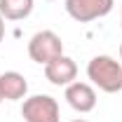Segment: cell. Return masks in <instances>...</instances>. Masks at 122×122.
Instances as JSON below:
<instances>
[{"label": "cell", "instance_id": "1", "mask_svg": "<svg viewBox=\"0 0 122 122\" xmlns=\"http://www.w3.org/2000/svg\"><path fill=\"white\" fill-rule=\"evenodd\" d=\"M87 77L106 94L122 92V63L108 54H99L87 63Z\"/></svg>", "mask_w": 122, "mask_h": 122}, {"label": "cell", "instance_id": "2", "mask_svg": "<svg viewBox=\"0 0 122 122\" xmlns=\"http://www.w3.org/2000/svg\"><path fill=\"white\" fill-rule=\"evenodd\" d=\"M61 54H63V42L54 30H38L28 40V56L40 66H47Z\"/></svg>", "mask_w": 122, "mask_h": 122}, {"label": "cell", "instance_id": "3", "mask_svg": "<svg viewBox=\"0 0 122 122\" xmlns=\"http://www.w3.org/2000/svg\"><path fill=\"white\" fill-rule=\"evenodd\" d=\"M21 117L26 122H59V103L49 94L28 96L21 106Z\"/></svg>", "mask_w": 122, "mask_h": 122}, {"label": "cell", "instance_id": "4", "mask_svg": "<svg viewBox=\"0 0 122 122\" xmlns=\"http://www.w3.org/2000/svg\"><path fill=\"white\" fill-rule=\"evenodd\" d=\"M115 0H66V12L80 24H89L94 19L110 14Z\"/></svg>", "mask_w": 122, "mask_h": 122}, {"label": "cell", "instance_id": "5", "mask_svg": "<svg viewBox=\"0 0 122 122\" xmlns=\"http://www.w3.org/2000/svg\"><path fill=\"white\" fill-rule=\"evenodd\" d=\"M45 77L52 85H56V87H68L71 82H75V77H77V63L71 56L61 54L59 59L49 61L45 66Z\"/></svg>", "mask_w": 122, "mask_h": 122}, {"label": "cell", "instance_id": "6", "mask_svg": "<svg viewBox=\"0 0 122 122\" xmlns=\"http://www.w3.org/2000/svg\"><path fill=\"white\" fill-rule=\"evenodd\" d=\"M66 101L77 113H92L96 108V92L89 82H71L66 87Z\"/></svg>", "mask_w": 122, "mask_h": 122}, {"label": "cell", "instance_id": "7", "mask_svg": "<svg viewBox=\"0 0 122 122\" xmlns=\"http://www.w3.org/2000/svg\"><path fill=\"white\" fill-rule=\"evenodd\" d=\"M26 92H28V82L26 77L16 71H5L0 75V94L5 101H19V99H26Z\"/></svg>", "mask_w": 122, "mask_h": 122}, {"label": "cell", "instance_id": "8", "mask_svg": "<svg viewBox=\"0 0 122 122\" xmlns=\"http://www.w3.org/2000/svg\"><path fill=\"white\" fill-rule=\"evenodd\" d=\"M33 0H0V14L7 21H21L30 16Z\"/></svg>", "mask_w": 122, "mask_h": 122}, {"label": "cell", "instance_id": "9", "mask_svg": "<svg viewBox=\"0 0 122 122\" xmlns=\"http://www.w3.org/2000/svg\"><path fill=\"white\" fill-rule=\"evenodd\" d=\"M2 38H5V19L0 14V42H2Z\"/></svg>", "mask_w": 122, "mask_h": 122}, {"label": "cell", "instance_id": "10", "mask_svg": "<svg viewBox=\"0 0 122 122\" xmlns=\"http://www.w3.org/2000/svg\"><path fill=\"white\" fill-rule=\"evenodd\" d=\"M73 122H87V120H73Z\"/></svg>", "mask_w": 122, "mask_h": 122}, {"label": "cell", "instance_id": "11", "mask_svg": "<svg viewBox=\"0 0 122 122\" xmlns=\"http://www.w3.org/2000/svg\"><path fill=\"white\" fill-rule=\"evenodd\" d=\"M120 21H122V7H120Z\"/></svg>", "mask_w": 122, "mask_h": 122}, {"label": "cell", "instance_id": "12", "mask_svg": "<svg viewBox=\"0 0 122 122\" xmlns=\"http://www.w3.org/2000/svg\"><path fill=\"white\" fill-rule=\"evenodd\" d=\"M120 59H122V45H120Z\"/></svg>", "mask_w": 122, "mask_h": 122}, {"label": "cell", "instance_id": "13", "mask_svg": "<svg viewBox=\"0 0 122 122\" xmlns=\"http://www.w3.org/2000/svg\"><path fill=\"white\" fill-rule=\"evenodd\" d=\"M2 101H5V99H2V94H0V103H2Z\"/></svg>", "mask_w": 122, "mask_h": 122}, {"label": "cell", "instance_id": "14", "mask_svg": "<svg viewBox=\"0 0 122 122\" xmlns=\"http://www.w3.org/2000/svg\"><path fill=\"white\" fill-rule=\"evenodd\" d=\"M47 2H54V0H47Z\"/></svg>", "mask_w": 122, "mask_h": 122}]
</instances>
